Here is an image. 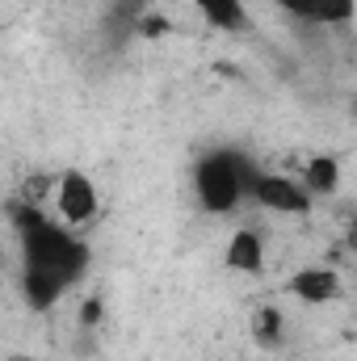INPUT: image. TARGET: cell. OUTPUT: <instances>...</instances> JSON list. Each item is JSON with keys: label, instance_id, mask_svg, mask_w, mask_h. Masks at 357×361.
<instances>
[{"label": "cell", "instance_id": "cell-1", "mask_svg": "<svg viewBox=\"0 0 357 361\" xmlns=\"http://www.w3.org/2000/svg\"><path fill=\"white\" fill-rule=\"evenodd\" d=\"M17 227V294L30 311H51L89 273V244L34 202L13 206Z\"/></svg>", "mask_w": 357, "mask_h": 361}, {"label": "cell", "instance_id": "cell-2", "mask_svg": "<svg viewBox=\"0 0 357 361\" xmlns=\"http://www.w3.org/2000/svg\"><path fill=\"white\" fill-rule=\"evenodd\" d=\"M257 164L231 147H214L193 164V197L206 214H231L240 202H248V180Z\"/></svg>", "mask_w": 357, "mask_h": 361}, {"label": "cell", "instance_id": "cell-3", "mask_svg": "<svg viewBox=\"0 0 357 361\" xmlns=\"http://www.w3.org/2000/svg\"><path fill=\"white\" fill-rule=\"evenodd\" d=\"M248 202H257L269 214H286V219H307L315 197L298 185V177L277 173V169H257L248 180Z\"/></svg>", "mask_w": 357, "mask_h": 361}, {"label": "cell", "instance_id": "cell-4", "mask_svg": "<svg viewBox=\"0 0 357 361\" xmlns=\"http://www.w3.org/2000/svg\"><path fill=\"white\" fill-rule=\"evenodd\" d=\"M51 202H55V210H59V223H68L72 231H76V227H89L92 219H97V210H101V193H97L92 177L80 173V169H63V173L55 177Z\"/></svg>", "mask_w": 357, "mask_h": 361}, {"label": "cell", "instance_id": "cell-5", "mask_svg": "<svg viewBox=\"0 0 357 361\" xmlns=\"http://www.w3.org/2000/svg\"><path fill=\"white\" fill-rule=\"evenodd\" d=\"M286 294L298 298L303 307H328L345 294V281L332 265H303L286 277Z\"/></svg>", "mask_w": 357, "mask_h": 361}, {"label": "cell", "instance_id": "cell-6", "mask_svg": "<svg viewBox=\"0 0 357 361\" xmlns=\"http://www.w3.org/2000/svg\"><path fill=\"white\" fill-rule=\"evenodd\" d=\"M286 17L315 30H345L353 21V0H277Z\"/></svg>", "mask_w": 357, "mask_h": 361}, {"label": "cell", "instance_id": "cell-7", "mask_svg": "<svg viewBox=\"0 0 357 361\" xmlns=\"http://www.w3.org/2000/svg\"><path fill=\"white\" fill-rule=\"evenodd\" d=\"M223 265L240 277H261L265 273V240L253 227H240L223 248Z\"/></svg>", "mask_w": 357, "mask_h": 361}, {"label": "cell", "instance_id": "cell-8", "mask_svg": "<svg viewBox=\"0 0 357 361\" xmlns=\"http://www.w3.org/2000/svg\"><path fill=\"white\" fill-rule=\"evenodd\" d=\"M298 185L311 193V197H332L341 189V164L337 156H311L298 173Z\"/></svg>", "mask_w": 357, "mask_h": 361}, {"label": "cell", "instance_id": "cell-9", "mask_svg": "<svg viewBox=\"0 0 357 361\" xmlns=\"http://www.w3.org/2000/svg\"><path fill=\"white\" fill-rule=\"evenodd\" d=\"M198 13H202V21L206 25H214V30H227V34H236V30H248V8H244V0H189Z\"/></svg>", "mask_w": 357, "mask_h": 361}, {"label": "cell", "instance_id": "cell-10", "mask_svg": "<svg viewBox=\"0 0 357 361\" xmlns=\"http://www.w3.org/2000/svg\"><path fill=\"white\" fill-rule=\"evenodd\" d=\"M253 341L261 349H282V341H286V315L277 307H257L253 311Z\"/></svg>", "mask_w": 357, "mask_h": 361}]
</instances>
